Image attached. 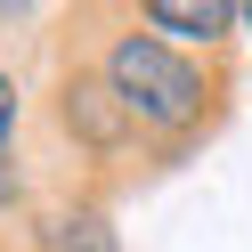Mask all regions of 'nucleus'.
I'll return each mask as SVG.
<instances>
[{
	"label": "nucleus",
	"mask_w": 252,
	"mask_h": 252,
	"mask_svg": "<svg viewBox=\"0 0 252 252\" xmlns=\"http://www.w3.org/2000/svg\"><path fill=\"white\" fill-rule=\"evenodd\" d=\"M8 130H17V82H8V65H0V155H8Z\"/></svg>",
	"instance_id": "39448f33"
},
{
	"label": "nucleus",
	"mask_w": 252,
	"mask_h": 252,
	"mask_svg": "<svg viewBox=\"0 0 252 252\" xmlns=\"http://www.w3.org/2000/svg\"><path fill=\"white\" fill-rule=\"evenodd\" d=\"M17 195H25V179H17L8 163H0V203H17Z\"/></svg>",
	"instance_id": "423d86ee"
},
{
	"label": "nucleus",
	"mask_w": 252,
	"mask_h": 252,
	"mask_svg": "<svg viewBox=\"0 0 252 252\" xmlns=\"http://www.w3.org/2000/svg\"><path fill=\"white\" fill-rule=\"evenodd\" d=\"M236 25H252V8H236Z\"/></svg>",
	"instance_id": "0eeeda50"
},
{
	"label": "nucleus",
	"mask_w": 252,
	"mask_h": 252,
	"mask_svg": "<svg viewBox=\"0 0 252 252\" xmlns=\"http://www.w3.org/2000/svg\"><path fill=\"white\" fill-rule=\"evenodd\" d=\"M57 114H65V130L82 138L90 155H114L122 138L138 130V122L122 114V98L106 90V73H65V90H57Z\"/></svg>",
	"instance_id": "f03ea898"
},
{
	"label": "nucleus",
	"mask_w": 252,
	"mask_h": 252,
	"mask_svg": "<svg viewBox=\"0 0 252 252\" xmlns=\"http://www.w3.org/2000/svg\"><path fill=\"white\" fill-rule=\"evenodd\" d=\"M33 252H122V244H114V220L98 203H49L33 220Z\"/></svg>",
	"instance_id": "20e7f679"
},
{
	"label": "nucleus",
	"mask_w": 252,
	"mask_h": 252,
	"mask_svg": "<svg viewBox=\"0 0 252 252\" xmlns=\"http://www.w3.org/2000/svg\"><path fill=\"white\" fill-rule=\"evenodd\" d=\"M106 90L122 98V114L138 122V130H163V138H179L187 122L203 114V98H212V82H203V65L187 49H171V41H155V33H114L106 41Z\"/></svg>",
	"instance_id": "f257e3e1"
},
{
	"label": "nucleus",
	"mask_w": 252,
	"mask_h": 252,
	"mask_svg": "<svg viewBox=\"0 0 252 252\" xmlns=\"http://www.w3.org/2000/svg\"><path fill=\"white\" fill-rule=\"evenodd\" d=\"M228 25H236V8H228V0H147V8H138V33L171 41V49H195V41H220Z\"/></svg>",
	"instance_id": "7ed1b4c3"
}]
</instances>
